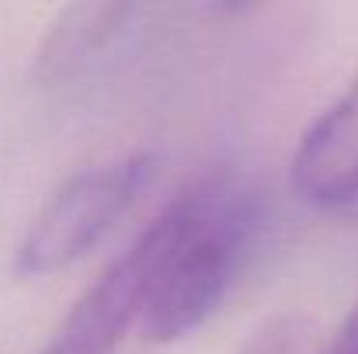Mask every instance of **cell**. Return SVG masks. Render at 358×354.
Here are the masks:
<instances>
[{"label":"cell","instance_id":"cell-1","mask_svg":"<svg viewBox=\"0 0 358 354\" xmlns=\"http://www.w3.org/2000/svg\"><path fill=\"white\" fill-rule=\"evenodd\" d=\"M257 230V202L230 174H216L174 198L143 233L150 274L139 334L174 344L195 334L227 299Z\"/></svg>","mask_w":358,"mask_h":354},{"label":"cell","instance_id":"cell-4","mask_svg":"<svg viewBox=\"0 0 358 354\" xmlns=\"http://www.w3.org/2000/svg\"><path fill=\"white\" fill-rule=\"evenodd\" d=\"M289 174L292 188L320 209L358 198V73L299 135Z\"/></svg>","mask_w":358,"mask_h":354},{"label":"cell","instance_id":"cell-7","mask_svg":"<svg viewBox=\"0 0 358 354\" xmlns=\"http://www.w3.org/2000/svg\"><path fill=\"white\" fill-rule=\"evenodd\" d=\"M320 354H358V302L345 313L338 330L320 344Z\"/></svg>","mask_w":358,"mask_h":354},{"label":"cell","instance_id":"cell-5","mask_svg":"<svg viewBox=\"0 0 358 354\" xmlns=\"http://www.w3.org/2000/svg\"><path fill=\"white\" fill-rule=\"evenodd\" d=\"M132 14L125 3H77L59 14V21L49 28L42 49H38V73L42 80H56L70 73L80 59H87L94 49L115 35L122 21Z\"/></svg>","mask_w":358,"mask_h":354},{"label":"cell","instance_id":"cell-3","mask_svg":"<svg viewBox=\"0 0 358 354\" xmlns=\"http://www.w3.org/2000/svg\"><path fill=\"white\" fill-rule=\"evenodd\" d=\"M150 274V239L139 236L119 260L70 306L38 354H115L132 323H139Z\"/></svg>","mask_w":358,"mask_h":354},{"label":"cell","instance_id":"cell-6","mask_svg":"<svg viewBox=\"0 0 358 354\" xmlns=\"http://www.w3.org/2000/svg\"><path fill=\"white\" fill-rule=\"evenodd\" d=\"M237 354H320V330L306 313L268 316Z\"/></svg>","mask_w":358,"mask_h":354},{"label":"cell","instance_id":"cell-2","mask_svg":"<svg viewBox=\"0 0 358 354\" xmlns=\"http://www.w3.org/2000/svg\"><path fill=\"white\" fill-rule=\"evenodd\" d=\"M150 177V153H129L66 177L21 233L14 246V271L21 278H49L73 267L132 209Z\"/></svg>","mask_w":358,"mask_h":354}]
</instances>
